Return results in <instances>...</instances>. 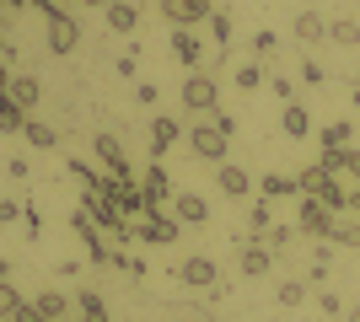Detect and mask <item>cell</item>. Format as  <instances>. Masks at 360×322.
Returning <instances> with one entry per match:
<instances>
[{"label":"cell","instance_id":"6da1fadb","mask_svg":"<svg viewBox=\"0 0 360 322\" xmlns=\"http://www.w3.org/2000/svg\"><path fill=\"white\" fill-rule=\"evenodd\" d=\"M183 140H188V151H194L199 161H210V167H221L226 156H231V135H226V129H215L210 119H194L188 129H183Z\"/></svg>","mask_w":360,"mask_h":322},{"label":"cell","instance_id":"7a4b0ae2","mask_svg":"<svg viewBox=\"0 0 360 322\" xmlns=\"http://www.w3.org/2000/svg\"><path fill=\"white\" fill-rule=\"evenodd\" d=\"M215 107H221V81H215V70H188V76H183V113H205V119H210Z\"/></svg>","mask_w":360,"mask_h":322},{"label":"cell","instance_id":"3957f363","mask_svg":"<svg viewBox=\"0 0 360 322\" xmlns=\"http://www.w3.org/2000/svg\"><path fill=\"white\" fill-rule=\"evenodd\" d=\"M296 231L301 236H317V242H328V231H333V210L323 199H312V194H301L296 199Z\"/></svg>","mask_w":360,"mask_h":322},{"label":"cell","instance_id":"277c9868","mask_svg":"<svg viewBox=\"0 0 360 322\" xmlns=\"http://www.w3.org/2000/svg\"><path fill=\"white\" fill-rule=\"evenodd\" d=\"M178 279L188 290H215V285H221V263L205 258V253H194L188 263H178Z\"/></svg>","mask_w":360,"mask_h":322},{"label":"cell","instance_id":"5b68a950","mask_svg":"<svg viewBox=\"0 0 360 322\" xmlns=\"http://www.w3.org/2000/svg\"><path fill=\"white\" fill-rule=\"evenodd\" d=\"M210 0H162V16L172 27H199V22H210Z\"/></svg>","mask_w":360,"mask_h":322},{"label":"cell","instance_id":"8992f818","mask_svg":"<svg viewBox=\"0 0 360 322\" xmlns=\"http://www.w3.org/2000/svg\"><path fill=\"white\" fill-rule=\"evenodd\" d=\"M135 242H156V247H172L178 242V220L172 215H146V220H135Z\"/></svg>","mask_w":360,"mask_h":322},{"label":"cell","instance_id":"52a82bcc","mask_svg":"<svg viewBox=\"0 0 360 322\" xmlns=\"http://www.w3.org/2000/svg\"><path fill=\"white\" fill-rule=\"evenodd\" d=\"M49 48H54V54H70L75 43H81V27H75V16L70 11H49Z\"/></svg>","mask_w":360,"mask_h":322},{"label":"cell","instance_id":"ba28073f","mask_svg":"<svg viewBox=\"0 0 360 322\" xmlns=\"http://www.w3.org/2000/svg\"><path fill=\"white\" fill-rule=\"evenodd\" d=\"M91 156L103 161V172H113V177H129V156H124L119 135H97V140H91Z\"/></svg>","mask_w":360,"mask_h":322},{"label":"cell","instance_id":"9c48e42d","mask_svg":"<svg viewBox=\"0 0 360 322\" xmlns=\"http://www.w3.org/2000/svg\"><path fill=\"white\" fill-rule=\"evenodd\" d=\"M237 269H242L248 279H264V274L274 269V253L258 242V236H248V242H242V253H237Z\"/></svg>","mask_w":360,"mask_h":322},{"label":"cell","instance_id":"30bf717a","mask_svg":"<svg viewBox=\"0 0 360 322\" xmlns=\"http://www.w3.org/2000/svg\"><path fill=\"white\" fill-rule=\"evenodd\" d=\"M183 129H188V123H178V119H162V113H156V119H150V156L162 161V156H167V151H172V145L183 140Z\"/></svg>","mask_w":360,"mask_h":322},{"label":"cell","instance_id":"8fae6325","mask_svg":"<svg viewBox=\"0 0 360 322\" xmlns=\"http://www.w3.org/2000/svg\"><path fill=\"white\" fill-rule=\"evenodd\" d=\"M172 220H178V226H205V220H210V204L199 199V194H172Z\"/></svg>","mask_w":360,"mask_h":322},{"label":"cell","instance_id":"7c38bea8","mask_svg":"<svg viewBox=\"0 0 360 322\" xmlns=\"http://www.w3.org/2000/svg\"><path fill=\"white\" fill-rule=\"evenodd\" d=\"M172 54H178L188 70H205V43L194 38V27H172Z\"/></svg>","mask_w":360,"mask_h":322},{"label":"cell","instance_id":"4fadbf2b","mask_svg":"<svg viewBox=\"0 0 360 322\" xmlns=\"http://www.w3.org/2000/svg\"><path fill=\"white\" fill-rule=\"evenodd\" d=\"M290 32H296L307 48H317V43H328V16H317V11H301L296 22H290Z\"/></svg>","mask_w":360,"mask_h":322},{"label":"cell","instance_id":"5bb4252c","mask_svg":"<svg viewBox=\"0 0 360 322\" xmlns=\"http://www.w3.org/2000/svg\"><path fill=\"white\" fill-rule=\"evenodd\" d=\"M215 183H221V194H231V199H248V194H253V177H248L237 161H221V167H215Z\"/></svg>","mask_w":360,"mask_h":322},{"label":"cell","instance_id":"9a60e30c","mask_svg":"<svg viewBox=\"0 0 360 322\" xmlns=\"http://www.w3.org/2000/svg\"><path fill=\"white\" fill-rule=\"evenodd\" d=\"M103 22H108V32H135L140 27V11L129 6V0H108V6H103Z\"/></svg>","mask_w":360,"mask_h":322},{"label":"cell","instance_id":"2e32d148","mask_svg":"<svg viewBox=\"0 0 360 322\" xmlns=\"http://www.w3.org/2000/svg\"><path fill=\"white\" fill-rule=\"evenodd\" d=\"M22 140H27L32 151H54V145H60V129H54V123H44V119H32V113H27V123H22Z\"/></svg>","mask_w":360,"mask_h":322},{"label":"cell","instance_id":"e0dca14e","mask_svg":"<svg viewBox=\"0 0 360 322\" xmlns=\"http://www.w3.org/2000/svg\"><path fill=\"white\" fill-rule=\"evenodd\" d=\"M258 194H264V199H301V183L296 177H290V172H269V177H264V183H258Z\"/></svg>","mask_w":360,"mask_h":322},{"label":"cell","instance_id":"ac0fdd59","mask_svg":"<svg viewBox=\"0 0 360 322\" xmlns=\"http://www.w3.org/2000/svg\"><path fill=\"white\" fill-rule=\"evenodd\" d=\"M6 97H11L16 107H27V113H32V107H38V97H44V92H38V81H32V76H22V70H11V86H6Z\"/></svg>","mask_w":360,"mask_h":322},{"label":"cell","instance_id":"d6986e66","mask_svg":"<svg viewBox=\"0 0 360 322\" xmlns=\"http://www.w3.org/2000/svg\"><path fill=\"white\" fill-rule=\"evenodd\" d=\"M280 129H285L290 140H307V135H312V113H307L301 102H285V113H280Z\"/></svg>","mask_w":360,"mask_h":322},{"label":"cell","instance_id":"ffe728a7","mask_svg":"<svg viewBox=\"0 0 360 322\" xmlns=\"http://www.w3.org/2000/svg\"><path fill=\"white\" fill-rule=\"evenodd\" d=\"M140 188H146L156 204L172 199V183H167V167H162V161H146V183H140Z\"/></svg>","mask_w":360,"mask_h":322},{"label":"cell","instance_id":"44dd1931","mask_svg":"<svg viewBox=\"0 0 360 322\" xmlns=\"http://www.w3.org/2000/svg\"><path fill=\"white\" fill-rule=\"evenodd\" d=\"M328 242L333 247H360V215H333V231H328Z\"/></svg>","mask_w":360,"mask_h":322},{"label":"cell","instance_id":"7402d4cb","mask_svg":"<svg viewBox=\"0 0 360 322\" xmlns=\"http://www.w3.org/2000/svg\"><path fill=\"white\" fill-rule=\"evenodd\" d=\"M328 43L360 48V22H355V16H339V22H328Z\"/></svg>","mask_w":360,"mask_h":322},{"label":"cell","instance_id":"603a6c76","mask_svg":"<svg viewBox=\"0 0 360 322\" xmlns=\"http://www.w3.org/2000/svg\"><path fill=\"white\" fill-rule=\"evenodd\" d=\"M75 307H81L75 322H108V307H103V295H97V290H75Z\"/></svg>","mask_w":360,"mask_h":322},{"label":"cell","instance_id":"cb8c5ba5","mask_svg":"<svg viewBox=\"0 0 360 322\" xmlns=\"http://www.w3.org/2000/svg\"><path fill=\"white\" fill-rule=\"evenodd\" d=\"M349 135H355V129H349V119H333L328 129L317 135V145H323V151H345V145H349Z\"/></svg>","mask_w":360,"mask_h":322},{"label":"cell","instance_id":"d4e9b609","mask_svg":"<svg viewBox=\"0 0 360 322\" xmlns=\"http://www.w3.org/2000/svg\"><path fill=\"white\" fill-rule=\"evenodd\" d=\"M32 307L44 311L49 322H65V317H70V301H65L60 290H44V295H38V301H32Z\"/></svg>","mask_w":360,"mask_h":322},{"label":"cell","instance_id":"484cf974","mask_svg":"<svg viewBox=\"0 0 360 322\" xmlns=\"http://www.w3.org/2000/svg\"><path fill=\"white\" fill-rule=\"evenodd\" d=\"M22 123H27V107H16L11 97H0V135H22Z\"/></svg>","mask_w":360,"mask_h":322},{"label":"cell","instance_id":"4316f807","mask_svg":"<svg viewBox=\"0 0 360 322\" xmlns=\"http://www.w3.org/2000/svg\"><path fill=\"white\" fill-rule=\"evenodd\" d=\"M296 236H301L296 226H269V231H264V236H258V242H264V247H269V253H274V258H280V253H285V247L296 242Z\"/></svg>","mask_w":360,"mask_h":322},{"label":"cell","instance_id":"83f0119b","mask_svg":"<svg viewBox=\"0 0 360 322\" xmlns=\"http://www.w3.org/2000/svg\"><path fill=\"white\" fill-rule=\"evenodd\" d=\"M231 81H237L242 92H253V86H264V65H258V60H248V65H237V70H231Z\"/></svg>","mask_w":360,"mask_h":322},{"label":"cell","instance_id":"f1b7e54d","mask_svg":"<svg viewBox=\"0 0 360 322\" xmlns=\"http://www.w3.org/2000/svg\"><path fill=\"white\" fill-rule=\"evenodd\" d=\"M210 38H215L221 48H231V38H237V32H231V16H226V11H210Z\"/></svg>","mask_w":360,"mask_h":322},{"label":"cell","instance_id":"f546056e","mask_svg":"<svg viewBox=\"0 0 360 322\" xmlns=\"http://www.w3.org/2000/svg\"><path fill=\"white\" fill-rule=\"evenodd\" d=\"M22 307V295H16V285L11 279H0V322H11V311Z\"/></svg>","mask_w":360,"mask_h":322},{"label":"cell","instance_id":"4dcf8cb0","mask_svg":"<svg viewBox=\"0 0 360 322\" xmlns=\"http://www.w3.org/2000/svg\"><path fill=\"white\" fill-rule=\"evenodd\" d=\"M248 226H253L258 236H264V231L274 226V210H269V199H264V204H253V210H248Z\"/></svg>","mask_w":360,"mask_h":322},{"label":"cell","instance_id":"1f68e13d","mask_svg":"<svg viewBox=\"0 0 360 322\" xmlns=\"http://www.w3.org/2000/svg\"><path fill=\"white\" fill-rule=\"evenodd\" d=\"M301 301H307V285H301V279H285V285H280V307H301Z\"/></svg>","mask_w":360,"mask_h":322},{"label":"cell","instance_id":"d6a6232c","mask_svg":"<svg viewBox=\"0 0 360 322\" xmlns=\"http://www.w3.org/2000/svg\"><path fill=\"white\" fill-rule=\"evenodd\" d=\"M253 54H258V60H274V54H280V38H274V32H258V38H253Z\"/></svg>","mask_w":360,"mask_h":322},{"label":"cell","instance_id":"836d02e7","mask_svg":"<svg viewBox=\"0 0 360 322\" xmlns=\"http://www.w3.org/2000/svg\"><path fill=\"white\" fill-rule=\"evenodd\" d=\"M317 307H323V311H328V317H345V301H339V290H317Z\"/></svg>","mask_w":360,"mask_h":322},{"label":"cell","instance_id":"e575fe53","mask_svg":"<svg viewBox=\"0 0 360 322\" xmlns=\"http://www.w3.org/2000/svg\"><path fill=\"white\" fill-rule=\"evenodd\" d=\"M301 86H323V65L317 60H301Z\"/></svg>","mask_w":360,"mask_h":322},{"label":"cell","instance_id":"d590c367","mask_svg":"<svg viewBox=\"0 0 360 322\" xmlns=\"http://www.w3.org/2000/svg\"><path fill=\"white\" fill-rule=\"evenodd\" d=\"M156 97H162V92H156V81H140V86H135V102L140 107H156Z\"/></svg>","mask_w":360,"mask_h":322},{"label":"cell","instance_id":"8d00e7d4","mask_svg":"<svg viewBox=\"0 0 360 322\" xmlns=\"http://www.w3.org/2000/svg\"><path fill=\"white\" fill-rule=\"evenodd\" d=\"M11 322H49V317H44L38 307H32V301H22V307L11 311Z\"/></svg>","mask_w":360,"mask_h":322},{"label":"cell","instance_id":"74e56055","mask_svg":"<svg viewBox=\"0 0 360 322\" xmlns=\"http://www.w3.org/2000/svg\"><path fill=\"white\" fill-rule=\"evenodd\" d=\"M27 161H22V156H11V161H6V177H11V183H27Z\"/></svg>","mask_w":360,"mask_h":322},{"label":"cell","instance_id":"f35d334b","mask_svg":"<svg viewBox=\"0 0 360 322\" xmlns=\"http://www.w3.org/2000/svg\"><path fill=\"white\" fill-rule=\"evenodd\" d=\"M274 97H280V102H296V81H285V76H274Z\"/></svg>","mask_w":360,"mask_h":322},{"label":"cell","instance_id":"ab89813d","mask_svg":"<svg viewBox=\"0 0 360 322\" xmlns=\"http://www.w3.org/2000/svg\"><path fill=\"white\" fill-rule=\"evenodd\" d=\"M16 215H22V204H16V199H0V226H16Z\"/></svg>","mask_w":360,"mask_h":322},{"label":"cell","instance_id":"60d3db41","mask_svg":"<svg viewBox=\"0 0 360 322\" xmlns=\"http://www.w3.org/2000/svg\"><path fill=\"white\" fill-rule=\"evenodd\" d=\"M0 60L16 70V38H6V32H0Z\"/></svg>","mask_w":360,"mask_h":322},{"label":"cell","instance_id":"b9f144b4","mask_svg":"<svg viewBox=\"0 0 360 322\" xmlns=\"http://www.w3.org/2000/svg\"><path fill=\"white\" fill-rule=\"evenodd\" d=\"M6 86H11V65L0 60V97H6Z\"/></svg>","mask_w":360,"mask_h":322},{"label":"cell","instance_id":"7bdbcfd3","mask_svg":"<svg viewBox=\"0 0 360 322\" xmlns=\"http://www.w3.org/2000/svg\"><path fill=\"white\" fill-rule=\"evenodd\" d=\"M0 6H6L11 16H22V6H27V0H0Z\"/></svg>","mask_w":360,"mask_h":322},{"label":"cell","instance_id":"ee69618b","mask_svg":"<svg viewBox=\"0 0 360 322\" xmlns=\"http://www.w3.org/2000/svg\"><path fill=\"white\" fill-rule=\"evenodd\" d=\"M0 279H11V258L6 253H0Z\"/></svg>","mask_w":360,"mask_h":322},{"label":"cell","instance_id":"f6af8a7d","mask_svg":"<svg viewBox=\"0 0 360 322\" xmlns=\"http://www.w3.org/2000/svg\"><path fill=\"white\" fill-rule=\"evenodd\" d=\"M349 102H355V107H360V81H355V86H349Z\"/></svg>","mask_w":360,"mask_h":322},{"label":"cell","instance_id":"bcb514c9","mask_svg":"<svg viewBox=\"0 0 360 322\" xmlns=\"http://www.w3.org/2000/svg\"><path fill=\"white\" fill-rule=\"evenodd\" d=\"M345 322H360V307H349V311H345Z\"/></svg>","mask_w":360,"mask_h":322},{"label":"cell","instance_id":"7dc6e473","mask_svg":"<svg viewBox=\"0 0 360 322\" xmlns=\"http://www.w3.org/2000/svg\"><path fill=\"white\" fill-rule=\"evenodd\" d=\"M6 22H11V11H6V6H0V32H6Z\"/></svg>","mask_w":360,"mask_h":322},{"label":"cell","instance_id":"c3c4849f","mask_svg":"<svg viewBox=\"0 0 360 322\" xmlns=\"http://www.w3.org/2000/svg\"><path fill=\"white\" fill-rule=\"evenodd\" d=\"M86 6H97V11H103V6H108V0H86Z\"/></svg>","mask_w":360,"mask_h":322},{"label":"cell","instance_id":"681fc988","mask_svg":"<svg viewBox=\"0 0 360 322\" xmlns=\"http://www.w3.org/2000/svg\"><path fill=\"white\" fill-rule=\"evenodd\" d=\"M60 6H81V0H60Z\"/></svg>","mask_w":360,"mask_h":322}]
</instances>
